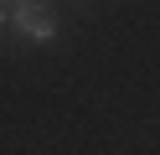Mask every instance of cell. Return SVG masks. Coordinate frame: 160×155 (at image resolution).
<instances>
[{"instance_id":"3","label":"cell","mask_w":160,"mask_h":155,"mask_svg":"<svg viewBox=\"0 0 160 155\" xmlns=\"http://www.w3.org/2000/svg\"><path fill=\"white\" fill-rule=\"evenodd\" d=\"M0 5H16V0H0Z\"/></svg>"},{"instance_id":"2","label":"cell","mask_w":160,"mask_h":155,"mask_svg":"<svg viewBox=\"0 0 160 155\" xmlns=\"http://www.w3.org/2000/svg\"><path fill=\"white\" fill-rule=\"evenodd\" d=\"M5 21H11V5H0V26H5Z\"/></svg>"},{"instance_id":"1","label":"cell","mask_w":160,"mask_h":155,"mask_svg":"<svg viewBox=\"0 0 160 155\" xmlns=\"http://www.w3.org/2000/svg\"><path fill=\"white\" fill-rule=\"evenodd\" d=\"M11 26L21 31L26 41H42V47H47V41H57V21L47 16L36 0H16V5H11Z\"/></svg>"}]
</instances>
